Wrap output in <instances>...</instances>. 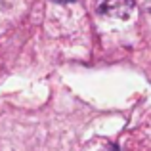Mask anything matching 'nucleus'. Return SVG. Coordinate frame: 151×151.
Returning <instances> with one entry per match:
<instances>
[{
	"label": "nucleus",
	"mask_w": 151,
	"mask_h": 151,
	"mask_svg": "<svg viewBox=\"0 0 151 151\" xmlns=\"http://www.w3.org/2000/svg\"><path fill=\"white\" fill-rule=\"evenodd\" d=\"M94 151H119V149L113 144H109V142H100V147L94 149Z\"/></svg>",
	"instance_id": "f03ea898"
},
{
	"label": "nucleus",
	"mask_w": 151,
	"mask_h": 151,
	"mask_svg": "<svg viewBox=\"0 0 151 151\" xmlns=\"http://www.w3.org/2000/svg\"><path fill=\"white\" fill-rule=\"evenodd\" d=\"M54 2H75V0H54Z\"/></svg>",
	"instance_id": "7ed1b4c3"
},
{
	"label": "nucleus",
	"mask_w": 151,
	"mask_h": 151,
	"mask_svg": "<svg viewBox=\"0 0 151 151\" xmlns=\"http://www.w3.org/2000/svg\"><path fill=\"white\" fill-rule=\"evenodd\" d=\"M134 0H98L96 2V10L101 15L113 19H128L134 14Z\"/></svg>",
	"instance_id": "f257e3e1"
}]
</instances>
